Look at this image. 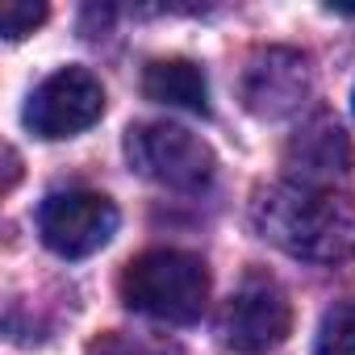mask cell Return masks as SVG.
Instances as JSON below:
<instances>
[{"mask_svg": "<svg viewBox=\"0 0 355 355\" xmlns=\"http://www.w3.org/2000/svg\"><path fill=\"white\" fill-rule=\"evenodd\" d=\"M255 230L309 263H338L355 251V205L318 184H272L251 205Z\"/></svg>", "mask_w": 355, "mask_h": 355, "instance_id": "6da1fadb", "label": "cell"}, {"mask_svg": "<svg viewBox=\"0 0 355 355\" xmlns=\"http://www.w3.org/2000/svg\"><path fill=\"white\" fill-rule=\"evenodd\" d=\"M121 301L125 309L167 322V326H193L205 313L209 301V268L193 251H142L125 263L121 280Z\"/></svg>", "mask_w": 355, "mask_h": 355, "instance_id": "7a4b0ae2", "label": "cell"}, {"mask_svg": "<svg viewBox=\"0 0 355 355\" xmlns=\"http://www.w3.org/2000/svg\"><path fill=\"white\" fill-rule=\"evenodd\" d=\"M125 159L138 175L155 180L159 189L171 193H201L218 159L209 150V142H201L193 130L175 125V121H138L125 130Z\"/></svg>", "mask_w": 355, "mask_h": 355, "instance_id": "3957f363", "label": "cell"}, {"mask_svg": "<svg viewBox=\"0 0 355 355\" xmlns=\"http://www.w3.org/2000/svg\"><path fill=\"white\" fill-rule=\"evenodd\" d=\"M218 330H222L226 351H234V355H268V351H276L293 334L288 293L272 276L247 272L243 284L230 293Z\"/></svg>", "mask_w": 355, "mask_h": 355, "instance_id": "277c9868", "label": "cell"}, {"mask_svg": "<svg viewBox=\"0 0 355 355\" xmlns=\"http://www.w3.org/2000/svg\"><path fill=\"white\" fill-rule=\"evenodd\" d=\"M117 205L92 189H63L38 205V234L59 259H88L117 234Z\"/></svg>", "mask_w": 355, "mask_h": 355, "instance_id": "5b68a950", "label": "cell"}, {"mask_svg": "<svg viewBox=\"0 0 355 355\" xmlns=\"http://www.w3.org/2000/svg\"><path fill=\"white\" fill-rule=\"evenodd\" d=\"M105 113V88L88 67H63L46 76L26 101V130L38 138H76Z\"/></svg>", "mask_w": 355, "mask_h": 355, "instance_id": "8992f818", "label": "cell"}, {"mask_svg": "<svg viewBox=\"0 0 355 355\" xmlns=\"http://www.w3.org/2000/svg\"><path fill=\"white\" fill-rule=\"evenodd\" d=\"M142 96L209 117V80L193 59H155L142 71Z\"/></svg>", "mask_w": 355, "mask_h": 355, "instance_id": "52a82bcc", "label": "cell"}, {"mask_svg": "<svg viewBox=\"0 0 355 355\" xmlns=\"http://www.w3.org/2000/svg\"><path fill=\"white\" fill-rule=\"evenodd\" d=\"M305 92V63L297 55H280L272 51L263 67H251V80H247V105L255 113H284L301 101Z\"/></svg>", "mask_w": 355, "mask_h": 355, "instance_id": "ba28073f", "label": "cell"}, {"mask_svg": "<svg viewBox=\"0 0 355 355\" xmlns=\"http://www.w3.org/2000/svg\"><path fill=\"white\" fill-rule=\"evenodd\" d=\"M288 159L305 167L301 184H313V171H343L351 163V146L334 121H313L305 125V134H297V142L288 146Z\"/></svg>", "mask_w": 355, "mask_h": 355, "instance_id": "9c48e42d", "label": "cell"}, {"mask_svg": "<svg viewBox=\"0 0 355 355\" xmlns=\"http://www.w3.org/2000/svg\"><path fill=\"white\" fill-rule=\"evenodd\" d=\"M313 355H355V297L338 301L322 313Z\"/></svg>", "mask_w": 355, "mask_h": 355, "instance_id": "30bf717a", "label": "cell"}, {"mask_svg": "<svg viewBox=\"0 0 355 355\" xmlns=\"http://www.w3.org/2000/svg\"><path fill=\"white\" fill-rule=\"evenodd\" d=\"M88 355H180L175 343H159V338H138V334H121V330H109L101 334Z\"/></svg>", "mask_w": 355, "mask_h": 355, "instance_id": "8fae6325", "label": "cell"}, {"mask_svg": "<svg viewBox=\"0 0 355 355\" xmlns=\"http://www.w3.org/2000/svg\"><path fill=\"white\" fill-rule=\"evenodd\" d=\"M46 21V5H34V0H9L5 9H0V30H5L9 42L34 34V26Z\"/></svg>", "mask_w": 355, "mask_h": 355, "instance_id": "7c38bea8", "label": "cell"}, {"mask_svg": "<svg viewBox=\"0 0 355 355\" xmlns=\"http://www.w3.org/2000/svg\"><path fill=\"white\" fill-rule=\"evenodd\" d=\"M351 109H355V92H351Z\"/></svg>", "mask_w": 355, "mask_h": 355, "instance_id": "4fadbf2b", "label": "cell"}]
</instances>
